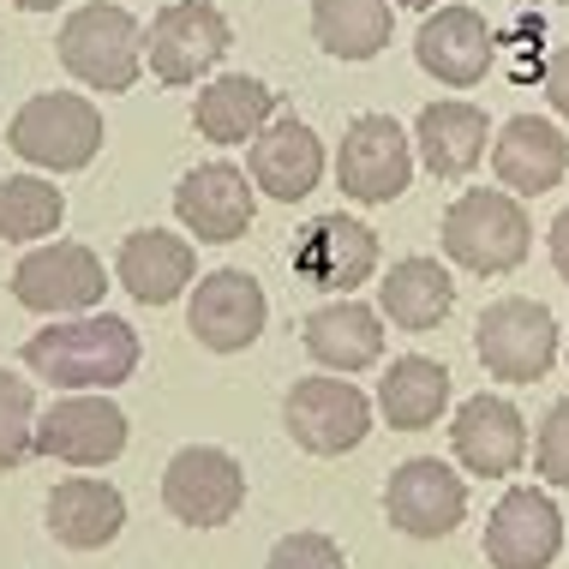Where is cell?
I'll list each match as a JSON object with an SVG mask.
<instances>
[{
	"label": "cell",
	"instance_id": "obj_25",
	"mask_svg": "<svg viewBox=\"0 0 569 569\" xmlns=\"http://www.w3.org/2000/svg\"><path fill=\"white\" fill-rule=\"evenodd\" d=\"M456 306V276L438 258H402L378 276V318H390L396 330H438Z\"/></svg>",
	"mask_w": 569,
	"mask_h": 569
},
{
	"label": "cell",
	"instance_id": "obj_31",
	"mask_svg": "<svg viewBox=\"0 0 569 569\" xmlns=\"http://www.w3.org/2000/svg\"><path fill=\"white\" fill-rule=\"evenodd\" d=\"M264 569H348V551L330 540V533H288V540L270 546Z\"/></svg>",
	"mask_w": 569,
	"mask_h": 569
},
{
	"label": "cell",
	"instance_id": "obj_2",
	"mask_svg": "<svg viewBox=\"0 0 569 569\" xmlns=\"http://www.w3.org/2000/svg\"><path fill=\"white\" fill-rule=\"evenodd\" d=\"M54 54L79 84L102 90V97H120L144 72V24L127 7H114V0H90V7H79L60 24Z\"/></svg>",
	"mask_w": 569,
	"mask_h": 569
},
{
	"label": "cell",
	"instance_id": "obj_11",
	"mask_svg": "<svg viewBox=\"0 0 569 569\" xmlns=\"http://www.w3.org/2000/svg\"><path fill=\"white\" fill-rule=\"evenodd\" d=\"M383 516L408 540H450L461 528V516H468V486L438 456H413L383 486Z\"/></svg>",
	"mask_w": 569,
	"mask_h": 569
},
{
	"label": "cell",
	"instance_id": "obj_26",
	"mask_svg": "<svg viewBox=\"0 0 569 569\" xmlns=\"http://www.w3.org/2000/svg\"><path fill=\"white\" fill-rule=\"evenodd\" d=\"M300 342L325 372H366V366L383 360V325H378L372 306H360V300L318 306V312L306 318Z\"/></svg>",
	"mask_w": 569,
	"mask_h": 569
},
{
	"label": "cell",
	"instance_id": "obj_17",
	"mask_svg": "<svg viewBox=\"0 0 569 569\" xmlns=\"http://www.w3.org/2000/svg\"><path fill=\"white\" fill-rule=\"evenodd\" d=\"M246 180H252V192L276 198V204H300L325 180V138L306 127L300 114L270 120L252 138V150H246Z\"/></svg>",
	"mask_w": 569,
	"mask_h": 569
},
{
	"label": "cell",
	"instance_id": "obj_33",
	"mask_svg": "<svg viewBox=\"0 0 569 569\" xmlns=\"http://www.w3.org/2000/svg\"><path fill=\"white\" fill-rule=\"evenodd\" d=\"M546 102L569 120V42L551 49V60H546Z\"/></svg>",
	"mask_w": 569,
	"mask_h": 569
},
{
	"label": "cell",
	"instance_id": "obj_18",
	"mask_svg": "<svg viewBox=\"0 0 569 569\" xmlns=\"http://www.w3.org/2000/svg\"><path fill=\"white\" fill-rule=\"evenodd\" d=\"M450 450L473 480H503L528 456V420L503 396H468L450 420Z\"/></svg>",
	"mask_w": 569,
	"mask_h": 569
},
{
	"label": "cell",
	"instance_id": "obj_7",
	"mask_svg": "<svg viewBox=\"0 0 569 569\" xmlns=\"http://www.w3.org/2000/svg\"><path fill=\"white\" fill-rule=\"evenodd\" d=\"M473 353L498 383H540L558 360V325L540 300H491L473 325Z\"/></svg>",
	"mask_w": 569,
	"mask_h": 569
},
{
	"label": "cell",
	"instance_id": "obj_24",
	"mask_svg": "<svg viewBox=\"0 0 569 569\" xmlns=\"http://www.w3.org/2000/svg\"><path fill=\"white\" fill-rule=\"evenodd\" d=\"M486 109L461 97H443V102H426L420 120H413V157L426 162V174L438 180H461L473 174L486 157Z\"/></svg>",
	"mask_w": 569,
	"mask_h": 569
},
{
	"label": "cell",
	"instance_id": "obj_28",
	"mask_svg": "<svg viewBox=\"0 0 569 569\" xmlns=\"http://www.w3.org/2000/svg\"><path fill=\"white\" fill-rule=\"evenodd\" d=\"M390 0H312V37L330 60H372L390 49Z\"/></svg>",
	"mask_w": 569,
	"mask_h": 569
},
{
	"label": "cell",
	"instance_id": "obj_30",
	"mask_svg": "<svg viewBox=\"0 0 569 569\" xmlns=\"http://www.w3.org/2000/svg\"><path fill=\"white\" fill-rule=\"evenodd\" d=\"M37 456V390L24 372L0 366V473L24 468Z\"/></svg>",
	"mask_w": 569,
	"mask_h": 569
},
{
	"label": "cell",
	"instance_id": "obj_15",
	"mask_svg": "<svg viewBox=\"0 0 569 569\" xmlns=\"http://www.w3.org/2000/svg\"><path fill=\"white\" fill-rule=\"evenodd\" d=\"M252 210H258V192H252V180H246V168H234V162L187 168L180 187H174V217L198 246L240 240L246 228H252Z\"/></svg>",
	"mask_w": 569,
	"mask_h": 569
},
{
	"label": "cell",
	"instance_id": "obj_29",
	"mask_svg": "<svg viewBox=\"0 0 569 569\" xmlns=\"http://www.w3.org/2000/svg\"><path fill=\"white\" fill-rule=\"evenodd\" d=\"M60 222H67V198H60L54 180H42V174L0 180V240H12V246L49 240Z\"/></svg>",
	"mask_w": 569,
	"mask_h": 569
},
{
	"label": "cell",
	"instance_id": "obj_35",
	"mask_svg": "<svg viewBox=\"0 0 569 569\" xmlns=\"http://www.w3.org/2000/svg\"><path fill=\"white\" fill-rule=\"evenodd\" d=\"M19 12H54V7H67V0H12Z\"/></svg>",
	"mask_w": 569,
	"mask_h": 569
},
{
	"label": "cell",
	"instance_id": "obj_16",
	"mask_svg": "<svg viewBox=\"0 0 569 569\" xmlns=\"http://www.w3.org/2000/svg\"><path fill=\"white\" fill-rule=\"evenodd\" d=\"M378 258H383V246H378L372 228L342 217V210H330V217H318L300 234L295 276H300V282H312V288H325V295L348 300L360 282H372V276H378Z\"/></svg>",
	"mask_w": 569,
	"mask_h": 569
},
{
	"label": "cell",
	"instance_id": "obj_10",
	"mask_svg": "<svg viewBox=\"0 0 569 569\" xmlns=\"http://www.w3.org/2000/svg\"><path fill=\"white\" fill-rule=\"evenodd\" d=\"M413 180V144L390 114H360L336 150V187L353 204H396Z\"/></svg>",
	"mask_w": 569,
	"mask_h": 569
},
{
	"label": "cell",
	"instance_id": "obj_14",
	"mask_svg": "<svg viewBox=\"0 0 569 569\" xmlns=\"http://www.w3.org/2000/svg\"><path fill=\"white\" fill-rule=\"evenodd\" d=\"M563 551V516L540 486H510L486 521L491 569H551Z\"/></svg>",
	"mask_w": 569,
	"mask_h": 569
},
{
	"label": "cell",
	"instance_id": "obj_12",
	"mask_svg": "<svg viewBox=\"0 0 569 569\" xmlns=\"http://www.w3.org/2000/svg\"><path fill=\"white\" fill-rule=\"evenodd\" d=\"M270 300L258 288L252 270H210L198 276L192 300H187V330L204 353H240L264 336Z\"/></svg>",
	"mask_w": 569,
	"mask_h": 569
},
{
	"label": "cell",
	"instance_id": "obj_6",
	"mask_svg": "<svg viewBox=\"0 0 569 569\" xmlns=\"http://www.w3.org/2000/svg\"><path fill=\"white\" fill-rule=\"evenodd\" d=\"M282 426L306 456H348L372 432V396L348 378L312 372L282 396Z\"/></svg>",
	"mask_w": 569,
	"mask_h": 569
},
{
	"label": "cell",
	"instance_id": "obj_19",
	"mask_svg": "<svg viewBox=\"0 0 569 569\" xmlns=\"http://www.w3.org/2000/svg\"><path fill=\"white\" fill-rule=\"evenodd\" d=\"M198 276V246L168 228H138L114 252V282L127 288L138 306H168L192 288Z\"/></svg>",
	"mask_w": 569,
	"mask_h": 569
},
{
	"label": "cell",
	"instance_id": "obj_8",
	"mask_svg": "<svg viewBox=\"0 0 569 569\" xmlns=\"http://www.w3.org/2000/svg\"><path fill=\"white\" fill-rule=\"evenodd\" d=\"M228 49H234V30L210 0H168L144 30V67L157 84H198Z\"/></svg>",
	"mask_w": 569,
	"mask_h": 569
},
{
	"label": "cell",
	"instance_id": "obj_36",
	"mask_svg": "<svg viewBox=\"0 0 569 569\" xmlns=\"http://www.w3.org/2000/svg\"><path fill=\"white\" fill-rule=\"evenodd\" d=\"M390 7H413V12H438V0H390Z\"/></svg>",
	"mask_w": 569,
	"mask_h": 569
},
{
	"label": "cell",
	"instance_id": "obj_5",
	"mask_svg": "<svg viewBox=\"0 0 569 569\" xmlns=\"http://www.w3.org/2000/svg\"><path fill=\"white\" fill-rule=\"evenodd\" d=\"M102 295H109V276L84 240H49L12 270V300L42 318H84L102 306Z\"/></svg>",
	"mask_w": 569,
	"mask_h": 569
},
{
	"label": "cell",
	"instance_id": "obj_37",
	"mask_svg": "<svg viewBox=\"0 0 569 569\" xmlns=\"http://www.w3.org/2000/svg\"><path fill=\"white\" fill-rule=\"evenodd\" d=\"M533 7H563V0H533Z\"/></svg>",
	"mask_w": 569,
	"mask_h": 569
},
{
	"label": "cell",
	"instance_id": "obj_21",
	"mask_svg": "<svg viewBox=\"0 0 569 569\" xmlns=\"http://www.w3.org/2000/svg\"><path fill=\"white\" fill-rule=\"evenodd\" d=\"M42 521H49V533L67 551H102L127 528V498L109 480H97V473H67L49 491V503H42Z\"/></svg>",
	"mask_w": 569,
	"mask_h": 569
},
{
	"label": "cell",
	"instance_id": "obj_9",
	"mask_svg": "<svg viewBox=\"0 0 569 569\" xmlns=\"http://www.w3.org/2000/svg\"><path fill=\"white\" fill-rule=\"evenodd\" d=\"M246 503V468L217 443H187L162 468V510L180 528H228Z\"/></svg>",
	"mask_w": 569,
	"mask_h": 569
},
{
	"label": "cell",
	"instance_id": "obj_13",
	"mask_svg": "<svg viewBox=\"0 0 569 569\" xmlns=\"http://www.w3.org/2000/svg\"><path fill=\"white\" fill-rule=\"evenodd\" d=\"M127 450V413L109 396H60L37 413V456L60 468H109Z\"/></svg>",
	"mask_w": 569,
	"mask_h": 569
},
{
	"label": "cell",
	"instance_id": "obj_32",
	"mask_svg": "<svg viewBox=\"0 0 569 569\" xmlns=\"http://www.w3.org/2000/svg\"><path fill=\"white\" fill-rule=\"evenodd\" d=\"M533 473H540L546 486H569V396L551 402L540 438H533Z\"/></svg>",
	"mask_w": 569,
	"mask_h": 569
},
{
	"label": "cell",
	"instance_id": "obj_3",
	"mask_svg": "<svg viewBox=\"0 0 569 569\" xmlns=\"http://www.w3.org/2000/svg\"><path fill=\"white\" fill-rule=\"evenodd\" d=\"M102 138H109V127H102L97 102L79 97V90H42L7 127V144L30 168H42V174H79V168H90L102 157Z\"/></svg>",
	"mask_w": 569,
	"mask_h": 569
},
{
	"label": "cell",
	"instance_id": "obj_4",
	"mask_svg": "<svg viewBox=\"0 0 569 569\" xmlns=\"http://www.w3.org/2000/svg\"><path fill=\"white\" fill-rule=\"evenodd\" d=\"M533 246L528 210L510 192L491 187H468L443 210V258L461 264L468 276H510Z\"/></svg>",
	"mask_w": 569,
	"mask_h": 569
},
{
	"label": "cell",
	"instance_id": "obj_20",
	"mask_svg": "<svg viewBox=\"0 0 569 569\" xmlns=\"http://www.w3.org/2000/svg\"><path fill=\"white\" fill-rule=\"evenodd\" d=\"M491 174L503 180L510 198H540L569 174V138L540 114L503 120V132L491 138Z\"/></svg>",
	"mask_w": 569,
	"mask_h": 569
},
{
	"label": "cell",
	"instance_id": "obj_34",
	"mask_svg": "<svg viewBox=\"0 0 569 569\" xmlns=\"http://www.w3.org/2000/svg\"><path fill=\"white\" fill-rule=\"evenodd\" d=\"M551 264H558V276L569 282V204H563V217L551 222Z\"/></svg>",
	"mask_w": 569,
	"mask_h": 569
},
{
	"label": "cell",
	"instance_id": "obj_22",
	"mask_svg": "<svg viewBox=\"0 0 569 569\" xmlns=\"http://www.w3.org/2000/svg\"><path fill=\"white\" fill-rule=\"evenodd\" d=\"M413 60L438 84H480L491 67V24L473 7H438L413 30Z\"/></svg>",
	"mask_w": 569,
	"mask_h": 569
},
{
	"label": "cell",
	"instance_id": "obj_1",
	"mask_svg": "<svg viewBox=\"0 0 569 569\" xmlns=\"http://www.w3.org/2000/svg\"><path fill=\"white\" fill-rule=\"evenodd\" d=\"M138 360H144L138 330L114 312L60 318V325H42L24 342V372H37L49 390L67 396H109L138 372Z\"/></svg>",
	"mask_w": 569,
	"mask_h": 569
},
{
	"label": "cell",
	"instance_id": "obj_27",
	"mask_svg": "<svg viewBox=\"0 0 569 569\" xmlns=\"http://www.w3.org/2000/svg\"><path fill=\"white\" fill-rule=\"evenodd\" d=\"M372 408L383 413L390 432H426V426H438L443 408H450V366L426 360V353H402V360H390V372L378 378Z\"/></svg>",
	"mask_w": 569,
	"mask_h": 569
},
{
	"label": "cell",
	"instance_id": "obj_23",
	"mask_svg": "<svg viewBox=\"0 0 569 569\" xmlns=\"http://www.w3.org/2000/svg\"><path fill=\"white\" fill-rule=\"evenodd\" d=\"M276 114H282V97L264 79H252V72H222L192 102V127L210 144H252Z\"/></svg>",
	"mask_w": 569,
	"mask_h": 569
}]
</instances>
